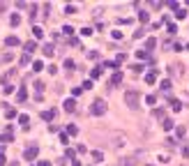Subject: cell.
<instances>
[{"mask_svg": "<svg viewBox=\"0 0 189 166\" xmlns=\"http://www.w3.org/2000/svg\"><path fill=\"white\" fill-rule=\"evenodd\" d=\"M65 12H67V14H76V7H74V5H67V9H65Z\"/></svg>", "mask_w": 189, "mask_h": 166, "instance_id": "4316f807", "label": "cell"}, {"mask_svg": "<svg viewBox=\"0 0 189 166\" xmlns=\"http://www.w3.org/2000/svg\"><path fill=\"white\" fill-rule=\"evenodd\" d=\"M5 162H7V157H5L2 152H0V166H5Z\"/></svg>", "mask_w": 189, "mask_h": 166, "instance_id": "1f68e13d", "label": "cell"}, {"mask_svg": "<svg viewBox=\"0 0 189 166\" xmlns=\"http://www.w3.org/2000/svg\"><path fill=\"white\" fill-rule=\"evenodd\" d=\"M44 56H53V44H46L44 46Z\"/></svg>", "mask_w": 189, "mask_h": 166, "instance_id": "ac0fdd59", "label": "cell"}, {"mask_svg": "<svg viewBox=\"0 0 189 166\" xmlns=\"http://www.w3.org/2000/svg\"><path fill=\"white\" fill-rule=\"evenodd\" d=\"M138 19H141V21H143V23H145V21H148V19H150V14H148V12H141V14H138Z\"/></svg>", "mask_w": 189, "mask_h": 166, "instance_id": "d4e9b609", "label": "cell"}, {"mask_svg": "<svg viewBox=\"0 0 189 166\" xmlns=\"http://www.w3.org/2000/svg\"><path fill=\"white\" fill-rule=\"evenodd\" d=\"M5 44H7V46H19V39H16V37H7Z\"/></svg>", "mask_w": 189, "mask_h": 166, "instance_id": "4fadbf2b", "label": "cell"}, {"mask_svg": "<svg viewBox=\"0 0 189 166\" xmlns=\"http://www.w3.org/2000/svg\"><path fill=\"white\" fill-rule=\"evenodd\" d=\"M53 113H56V111H44V113H42V118H44V120H51V118H53Z\"/></svg>", "mask_w": 189, "mask_h": 166, "instance_id": "7402d4cb", "label": "cell"}, {"mask_svg": "<svg viewBox=\"0 0 189 166\" xmlns=\"http://www.w3.org/2000/svg\"><path fill=\"white\" fill-rule=\"evenodd\" d=\"M155 95H148V97H145V104H148V106H155Z\"/></svg>", "mask_w": 189, "mask_h": 166, "instance_id": "ffe728a7", "label": "cell"}, {"mask_svg": "<svg viewBox=\"0 0 189 166\" xmlns=\"http://www.w3.org/2000/svg\"><path fill=\"white\" fill-rule=\"evenodd\" d=\"M90 76H92V78H99V76H101V67H92Z\"/></svg>", "mask_w": 189, "mask_h": 166, "instance_id": "2e32d148", "label": "cell"}, {"mask_svg": "<svg viewBox=\"0 0 189 166\" xmlns=\"http://www.w3.org/2000/svg\"><path fill=\"white\" fill-rule=\"evenodd\" d=\"M113 83H115V85H118V83H122V74H120V72H115V74L111 76V85H113Z\"/></svg>", "mask_w": 189, "mask_h": 166, "instance_id": "52a82bcc", "label": "cell"}, {"mask_svg": "<svg viewBox=\"0 0 189 166\" xmlns=\"http://www.w3.org/2000/svg\"><path fill=\"white\" fill-rule=\"evenodd\" d=\"M161 90H164V92H168V90H171V81H168V78H166V81H161Z\"/></svg>", "mask_w": 189, "mask_h": 166, "instance_id": "d6986e66", "label": "cell"}, {"mask_svg": "<svg viewBox=\"0 0 189 166\" xmlns=\"http://www.w3.org/2000/svg\"><path fill=\"white\" fill-rule=\"evenodd\" d=\"M122 145H125V136L118 134V136H115V148H122Z\"/></svg>", "mask_w": 189, "mask_h": 166, "instance_id": "e0dca14e", "label": "cell"}, {"mask_svg": "<svg viewBox=\"0 0 189 166\" xmlns=\"http://www.w3.org/2000/svg\"><path fill=\"white\" fill-rule=\"evenodd\" d=\"M19 122H21V125H28V115H26V113H23V115H19Z\"/></svg>", "mask_w": 189, "mask_h": 166, "instance_id": "83f0119b", "label": "cell"}, {"mask_svg": "<svg viewBox=\"0 0 189 166\" xmlns=\"http://www.w3.org/2000/svg\"><path fill=\"white\" fill-rule=\"evenodd\" d=\"M32 69H35V72H42V69H44V63H42V60H35V63H32Z\"/></svg>", "mask_w": 189, "mask_h": 166, "instance_id": "9a60e30c", "label": "cell"}, {"mask_svg": "<svg viewBox=\"0 0 189 166\" xmlns=\"http://www.w3.org/2000/svg\"><path fill=\"white\" fill-rule=\"evenodd\" d=\"M178 33V26L175 23H168V35H175Z\"/></svg>", "mask_w": 189, "mask_h": 166, "instance_id": "603a6c76", "label": "cell"}, {"mask_svg": "<svg viewBox=\"0 0 189 166\" xmlns=\"http://www.w3.org/2000/svg\"><path fill=\"white\" fill-rule=\"evenodd\" d=\"M145 46H148V49H152V46H157V39H155V37H150V39L145 42Z\"/></svg>", "mask_w": 189, "mask_h": 166, "instance_id": "44dd1931", "label": "cell"}, {"mask_svg": "<svg viewBox=\"0 0 189 166\" xmlns=\"http://www.w3.org/2000/svg\"><path fill=\"white\" fill-rule=\"evenodd\" d=\"M125 101L129 108H138V101H141V95L136 92V90H131V92H127L125 95Z\"/></svg>", "mask_w": 189, "mask_h": 166, "instance_id": "7a4b0ae2", "label": "cell"}, {"mask_svg": "<svg viewBox=\"0 0 189 166\" xmlns=\"http://www.w3.org/2000/svg\"><path fill=\"white\" fill-rule=\"evenodd\" d=\"M16 99H19V101H26V99H28V90H26V88H21V90L16 92Z\"/></svg>", "mask_w": 189, "mask_h": 166, "instance_id": "8992f818", "label": "cell"}, {"mask_svg": "<svg viewBox=\"0 0 189 166\" xmlns=\"http://www.w3.org/2000/svg\"><path fill=\"white\" fill-rule=\"evenodd\" d=\"M65 67L67 69H74V60H65Z\"/></svg>", "mask_w": 189, "mask_h": 166, "instance_id": "4dcf8cb0", "label": "cell"}, {"mask_svg": "<svg viewBox=\"0 0 189 166\" xmlns=\"http://www.w3.org/2000/svg\"><path fill=\"white\" fill-rule=\"evenodd\" d=\"M72 166H81V162H79V159H74V162H72Z\"/></svg>", "mask_w": 189, "mask_h": 166, "instance_id": "d6a6232c", "label": "cell"}, {"mask_svg": "<svg viewBox=\"0 0 189 166\" xmlns=\"http://www.w3.org/2000/svg\"><path fill=\"white\" fill-rule=\"evenodd\" d=\"M37 152H39L37 148H28V150L23 152V159H35V157H37Z\"/></svg>", "mask_w": 189, "mask_h": 166, "instance_id": "3957f363", "label": "cell"}, {"mask_svg": "<svg viewBox=\"0 0 189 166\" xmlns=\"http://www.w3.org/2000/svg\"><path fill=\"white\" fill-rule=\"evenodd\" d=\"M187 51H189V42H187Z\"/></svg>", "mask_w": 189, "mask_h": 166, "instance_id": "d590c367", "label": "cell"}, {"mask_svg": "<svg viewBox=\"0 0 189 166\" xmlns=\"http://www.w3.org/2000/svg\"><path fill=\"white\" fill-rule=\"evenodd\" d=\"M171 108H173V111H182V101L180 99H171Z\"/></svg>", "mask_w": 189, "mask_h": 166, "instance_id": "ba28073f", "label": "cell"}, {"mask_svg": "<svg viewBox=\"0 0 189 166\" xmlns=\"http://www.w3.org/2000/svg\"><path fill=\"white\" fill-rule=\"evenodd\" d=\"M145 81H148V83L152 85V83L157 81V69H152V72H148V74H145Z\"/></svg>", "mask_w": 189, "mask_h": 166, "instance_id": "277c9868", "label": "cell"}, {"mask_svg": "<svg viewBox=\"0 0 189 166\" xmlns=\"http://www.w3.org/2000/svg\"><path fill=\"white\" fill-rule=\"evenodd\" d=\"M63 33H65V35H72V33H74V28H72V26H65Z\"/></svg>", "mask_w": 189, "mask_h": 166, "instance_id": "f1b7e54d", "label": "cell"}, {"mask_svg": "<svg viewBox=\"0 0 189 166\" xmlns=\"http://www.w3.org/2000/svg\"><path fill=\"white\" fill-rule=\"evenodd\" d=\"M39 166H49V162H39Z\"/></svg>", "mask_w": 189, "mask_h": 166, "instance_id": "e575fe53", "label": "cell"}, {"mask_svg": "<svg viewBox=\"0 0 189 166\" xmlns=\"http://www.w3.org/2000/svg\"><path fill=\"white\" fill-rule=\"evenodd\" d=\"M9 23H12L14 28H16V26L21 23V16H19V14H12V19H9Z\"/></svg>", "mask_w": 189, "mask_h": 166, "instance_id": "7c38bea8", "label": "cell"}, {"mask_svg": "<svg viewBox=\"0 0 189 166\" xmlns=\"http://www.w3.org/2000/svg\"><path fill=\"white\" fill-rule=\"evenodd\" d=\"M60 143H63V145L69 143V136H67V134H60Z\"/></svg>", "mask_w": 189, "mask_h": 166, "instance_id": "484cf974", "label": "cell"}, {"mask_svg": "<svg viewBox=\"0 0 189 166\" xmlns=\"http://www.w3.org/2000/svg\"><path fill=\"white\" fill-rule=\"evenodd\" d=\"M171 74L180 76V74H182V65H171Z\"/></svg>", "mask_w": 189, "mask_h": 166, "instance_id": "8fae6325", "label": "cell"}, {"mask_svg": "<svg viewBox=\"0 0 189 166\" xmlns=\"http://www.w3.org/2000/svg\"><path fill=\"white\" fill-rule=\"evenodd\" d=\"M106 111H108V106H106L104 99H94L92 106H90V113H92V115H104Z\"/></svg>", "mask_w": 189, "mask_h": 166, "instance_id": "6da1fadb", "label": "cell"}, {"mask_svg": "<svg viewBox=\"0 0 189 166\" xmlns=\"http://www.w3.org/2000/svg\"><path fill=\"white\" fill-rule=\"evenodd\" d=\"M32 35L42 39V37H44V30H42V26H32Z\"/></svg>", "mask_w": 189, "mask_h": 166, "instance_id": "9c48e42d", "label": "cell"}, {"mask_svg": "<svg viewBox=\"0 0 189 166\" xmlns=\"http://www.w3.org/2000/svg\"><path fill=\"white\" fill-rule=\"evenodd\" d=\"M9 60H12V56H9V53H5V56L0 58V63H9Z\"/></svg>", "mask_w": 189, "mask_h": 166, "instance_id": "f546056e", "label": "cell"}, {"mask_svg": "<svg viewBox=\"0 0 189 166\" xmlns=\"http://www.w3.org/2000/svg\"><path fill=\"white\" fill-rule=\"evenodd\" d=\"M92 159H94V162H104V152H101V150H94V152H92Z\"/></svg>", "mask_w": 189, "mask_h": 166, "instance_id": "30bf717a", "label": "cell"}, {"mask_svg": "<svg viewBox=\"0 0 189 166\" xmlns=\"http://www.w3.org/2000/svg\"><path fill=\"white\" fill-rule=\"evenodd\" d=\"M32 51H35V42H28L26 44V53H32Z\"/></svg>", "mask_w": 189, "mask_h": 166, "instance_id": "cb8c5ba5", "label": "cell"}, {"mask_svg": "<svg viewBox=\"0 0 189 166\" xmlns=\"http://www.w3.org/2000/svg\"><path fill=\"white\" fill-rule=\"evenodd\" d=\"M173 125H175V122H173L171 118H166V120H164V129H166V132H171V129H173Z\"/></svg>", "mask_w": 189, "mask_h": 166, "instance_id": "5bb4252c", "label": "cell"}, {"mask_svg": "<svg viewBox=\"0 0 189 166\" xmlns=\"http://www.w3.org/2000/svg\"><path fill=\"white\" fill-rule=\"evenodd\" d=\"M182 155H185V157H189V148H185V150H182Z\"/></svg>", "mask_w": 189, "mask_h": 166, "instance_id": "836d02e7", "label": "cell"}, {"mask_svg": "<svg viewBox=\"0 0 189 166\" xmlns=\"http://www.w3.org/2000/svg\"><path fill=\"white\" fill-rule=\"evenodd\" d=\"M74 108H76V101H74V99L65 101V111H67V113H74Z\"/></svg>", "mask_w": 189, "mask_h": 166, "instance_id": "5b68a950", "label": "cell"}]
</instances>
